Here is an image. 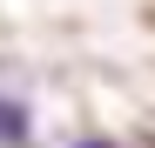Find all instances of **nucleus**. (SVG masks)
Masks as SVG:
<instances>
[{
	"label": "nucleus",
	"instance_id": "f257e3e1",
	"mask_svg": "<svg viewBox=\"0 0 155 148\" xmlns=\"http://www.w3.org/2000/svg\"><path fill=\"white\" fill-rule=\"evenodd\" d=\"M0 148H27V108L0 94Z\"/></svg>",
	"mask_w": 155,
	"mask_h": 148
},
{
	"label": "nucleus",
	"instance_id": "f03ea898",
	"mask_svg": "<svg viewBox=\"0 0 155 148\" xmlns=\"http://www.w3.org/2000/svg\"><path fill=\"white\" fill-rule=\"evenodd\" d=\"M81 148H108V141H81Z\"/></svg>",
	"mask_w": 155,
	"mask_h": 148
}]
</instances>
